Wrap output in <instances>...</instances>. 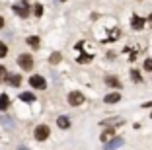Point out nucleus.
I'll return each instance as SVG.
<instances>
[{
	"mask_svg": "<svg viewBox=\"0 0 152 150\" xmlns=\"http://www.w3.org/2000/svg\"><path fill=\"white\" fill-rule=\"evenodd\" d=\"M18 64H20L22 70H31L33 68V57L29 53H22L18 57Z\"/></svg>",
	"mask_w": 152,
	"mask_h": 150,
	"instance_id": "f257e3e1",
	"label": "nucleus"
},
{
	"mask_svg": "<svg viewBox=\"0 0 152 150\" xmlns=\"http://www.w3.org/2000/svg\"><path fill=\"white\" fill-rule=\"evenodd\" d=\"M49 135H51V129L47 127V125H37V127H35V132H33L35 140H39V142L47 140V138H49Z\"/></svg>",
	"mask_w": 152,
	"mask_h": 150,
	"instance_id": "f03ea898",
	"label": "nucleus"
},
{
	"mask_svg": "<svg viewBox=\"0 0 152 150\" xmlns=\"http://www.w3.org/2000/svg\"><path fill=\"white\" fill-rule=\"evenodd\" d=\"M29 86H33L35 90H45L47 88V80L39 74H33V76H29Z\"/></svg>",
	"mask_w": 152,
	"mask_h": 150,
	"instance_id": "7ed1b4c3",
	"label": "nucleus"
},
{
	"mask_svg": "<svg viewBox=\"0 0 152 150\" xmlns=\"http://www.w3.org/2000/svg\"><path fill=\"white\" fill-rule=\"evenodd\" d=\"M68 103H70L72 107L82 105V103H84V94L82 92H70L68 94Z\"/></svg>",
	"mask_w": 152,
	"mask_h": 150,
	"instance_id": "20e7f679",
	"label": "nucleus"
},
{
	"mask_svg": "<svg viewBox=\"0 0 152 150\" xmlns=\"http://www.w3.org/2000/svg\"><path fill=\"white\" fill-rule=\"evenodd\" d=\"M123 142H125L123 138L113 137L109 142H105V148H103V150H117V148H121V146H123Z\"/></svg>",
	"mask_w": 152,
	"mask_h": 150,
	"instance_id": "39448f33",
	"label": "nucleus"
},
{
	"mask_svg": "<svg viewBox=\"0 0 152 150\" xmlns=\"http://www.w3.org/2000/svg\"><path fill=\"white\" fill-rule=\"evenodd\" d=\"M12 10L18 14L20 18H27V16H29V8H27L26 4H14V6H12Z\"/></svg>",
	"mask_w": 152,
	"mask_h": 150,
	"instance_id": "423d86ee",
	"label": "nucleus"
},
{
	"mask_svg": "<svg viewBox=\"0 0 152 150\" xmlns=\"http://www.w3.org/2000/svg\"><path fill=\"white\" fill-rule=\"evenodd\" d=\"M105 84L111 86V88H115V90L123 88V84H121V80L117 78V76H105Z\"/></svg>",
	"mask_w": 152,
	"mask_h": 150,
	"instance_id": "0eeeda50",
	"label": "nucleus"
},
{
	"mask_svg": "<svg viewBox=\"0 0 152 150\" xmlns=\"http://www.w3.org/2000/svg\"><path fill=\"white\" fill-rule=\"evenodd\" d=\"M144 23H146V20L140 18V16H133V18H131V26H133V29H142Z\"/></svg>",
	"mask_w": 152,
	"mask_h": 150,
	"instance_id": "6e6552de",
	"label": "nucleus"
},
{
	"mask_svg": "<svg viewBox=\"0 0 152 150\" xmlns=\"http://www.w3.org/2000/svg\"><path fill=\"white\" fill-rule=\"evenodd\" d=\"M103 102L105 103H117V102H121V94L119 92H111V94H107V96H105V100H103Z\"/></svg>",
	"mask_w": 152,
	"mask_h": 150,
	"instance_id": "1a4fd4ad",
	"label": "nucleus"
},
{
	"mask_svg": "<svg viewBox=\"0 0 152 150\" xmlns=\"http://www.w3.org/2000/svg\"><path fill=\"white\" fill-rule=\"evenodd\" d=\"M6 82L16 88V86H20V82H22V76H20V74H8V76H6Z\"/></svg>",
	"mask_w": 152,
	"mask_h": 150,
	"instance_id": "9d476101",
	"label": "nucleus"
},
{
	"mask_svg": "<svg viewBox=\"0 0 152 150\" xmlns=\"http://www.w3.org/2000/svg\"><path fill=\"white\" fill-rule=\"evenodd\" d=\"M57 125H58V129H68L70 127V119H68L66 115H61L57 119Z\"/></svg>",
	"mask_w": 152,
	"mask_h": 150,
	"instance_id": "9b49d317",
	"label": "nucleus"
},
{
	"mask_svg": "<svg viewBox=\"0 0 152 150\" xmlns=\"http://www.w3.org/2000/svg\"><path fill=\"white\" fill-rule=\"evenodd\" d=\"M20 100H22V102H26V103H31V102H35V94H31V92H22V94H20Z\"/></svg>",
	"mask_w": 152,
	"mask_h": 150,
	"instance_id": "f8f14e48",
	"label": "nucleus"
},
{
	"mask_svg": "<svg viewBox=\"0 0 152 150\" xmlns=\"http://www.w3.org/2000/svg\"><path fill=\"white\" fill-rule=\"evenodd\" d=\"M10 107V97L6 94H0V111H6Z\"/></svg>",
	"mask_w": 152,
	"mask_h": 150,
	"instance_id": "ddd939ff",
	"label": "nucleus"
},
{
	"mask_svg": "<svg viewBox=\"0 0 152 150\" xmlns=\"http://www.w3.org/2000/svg\"><path fill=\"white\" fill-rule=\"evenodd\" d=\"M131 80H133L134 84H142V76H140L139 70H134V68H131Z\"/></svg>",
	"mask_w": 152,
	"mask_h": 150,
	"instance_id": "4468645a",
	"label": "nucleus"
},
{
	"mask_svg": "<svg viewBox=\"0 0 152 150\" xmlns=\"http://www.w3.org/2000/svg\"><path fill=\"white\" fill-rule=\"evenodd\" d=\"M119 35H121L119 27H113V29L109 31V35H107V41H117V39H119Z\"/></svg>",
	"mask_w": 152,
	"mask_h": 150,
	"instance_id": "2eb2a0df",
	"label": "nucleus"
},
{
	"mask_svg": "<svg viewBox=\"0 0 152 150\" xmlns=\"http://www.w3.org/2000/svg\"><path fill=\"white\" fill-rule=\"evenodd\" d=\"M123 125L125 123V119L123 117H115V119H105V121H102V125Z\"/></svg>",
	"mask_w": 152,
	"mask_h": 150,
	"instance_id": "dca6fc26",
	"label": "nucleus"
},
{
	"mask_svg": "<svg viewBox=\"0 0 152 150\" xmlns=\"http://www.w3.org/2000/svg\"><path fill=\"white\" fill-rule=\"evenodd\" d=\"M113 135H115V129L109 127L107 131H103V132H102V137H99V138H102L103 142H107V138H109V137H113Z\"/></svg>",
	"mask_w": 152,
	"mask_h": 150,
	"instance_id": "f3484780",
	"label": "nucleus"
},
{
	"mask_svg": "<svg viewBox=\"0 0 152 150\" xmlns=\"http://www.w3.org/2000/svg\"><path fill=\"white\" fill-rule=\"evenodd\" d=\"M27 45H31L33 49H37V47H39V37H37V35L27 37Z\"/></svg>",
	"mask_w": 152,
	"mask_h": 150,
	"instance_id": "a211bd4d",
	"label": "nucleus"
},
{
	"mask_svg": "<svg viewBox=\"0 0 152 150\" xmlns=\"http://www.w3.org/2000/svg\"><path fill=\"white\" fill-rule=\"evenodd\" d=\"M61 59H63V55H61V53H53L49 57V62H51V64H58V62H61Z\"/></svg>",
	"mask_w": 152,
	"mask_h": 150,
	"instance_id": "6ab92c4d",
	"label": "nucleus"
},
{
	"mask_svg": "<svg viewBox=\"0 0 152 150\" xmlns=\"http://www.w3.org/2000/svg\"><path fill=\"white\" fill-rule=\"evenodd\" d=\"M92 57H94V55H82V57L76 59V62H80V64H86V62L92 61Z\"/></svg>",
	"mask_w": 152,
	"mask_h": 150,
	"instance_id": "aec40b11",
	"label": "nucleus"
},
{
	"mask_svg": "<svg viewBox=\"0 0 152 150\" xmlns=\"http://www.w3.org/2000/svg\"><path fill=\"white\" fill-rule=\"evenodd\" d=\"M2 123H4V125H6L8 129H14V125H16V123H14V121H12V119L8 117V115H4V117H2Z\"/></svg>",
	"mask_w": 152,
	"mask_h": 150,
	"instance_id": "412c9836",
	"label": "nucleus"
},
{
	"mask_svg": "<svg viewBox=\"0 0 152 150\" xmlns=\"http://www.w3.org/2000/svg\"><path fill=\"white\" fill-rule=\"evenodd\" d=\"M33 14H35L37 18H41V16H43V6H41V4H35V6H33Z\"/></svg>",
	"mask_w": 152,
	"mask_h": 150,
	"instance_id": "4be33fe9",
	"label": "nucleus"
},
{
	"mask_svg": "<svg viewBox=\"0 0 152 150\" xmlns=\"http://www.w3.org/2000/svg\"><path fill=\"white\" fill-rule=\"evenodd\" d=\"M6 55H8V47H6V45L0 41V59H4Z\"/></svg>",
	"mask_w": 152,
	"mask_h": 150,
	"instance_id": "5701e85b",
	"label": "nucleus"
},
{
	"mask_svg": "<svg viewBox=\"0 0 152 150\" xmlns=\"http://www.w3.org/2000/svg\"><path fill=\"white\" fill-rule=\"evenodd\" d=\"M142 68H144V70H150V72H152V59H146V61H144Z\"/></svg>",
	"mask_w": 152,
	"mask_h": 150,
	"instance_id": "b1692460",
	"label": "nucleus"
},
{
	"mask_svg": "<svg viewBox=\"0 0 152 150\" xmlns=\"http://www.w3.org/2000/svg\"><path fill=\"white\" fill-rule=\"evenodd\" d=\"M6 76H8V72H6V66H0V82H2V80H6Z\"/></svg>",
	"mask_w": 152,
	"mask_h": 150,
	"instance_id": "393cba45",
	"label": "nucleus"
},
{
	"mask_svg": "<svg viewBox=\"0 0 152 150\" xmlns=\"http://www.w3.org/2000/svg\"><path fill=\"white\" fill-rule=\"evenodd\" d=\"M2 27H4V18L0 16V29H2Z\"/></svg>",
	"mask_w": 152,
	"mask_h": 150,
	"instance_id": "a878e982",
	"label": "nucleus"
},
{
	"mask_svg": "<svg viewBox=\"0 0 152 150\" xmlns=\"http://www.w3.org/2000/svg\"><path fill=\"white\" fill-rule=\"evenodd\" d=\"M142 107H152V102H146V103H144Z\"/></svg>",
	"mask_w": 152,
	"mask_h": 150,
	"instance_id": "bb28decb",
	"label": "nucleus"
},
{
	"mask_svg": "<svg viewBox=\"0 0 152 150\" xmlns=\"http://www.w3.org/2000/svg\"><path fill=\"white\" fill-rule=\"evenodd\" d=\"M148 22H150V26H152V14H150V16H148Z\"/></svg>",
	"mask_w": 152,
	"mask_h": 150,
	"instance_id": "cd10ccee",
	"label": "nucleus"
},
{
	"mask_svg": "<svg viewBox=\"0 0 152 150\" xmlns=\"http://www.w3.org/2000/svg\"><path fill=\"white\" fill-rule=\"evenodd\" d=\"M18 150H29V148H26V146H20V148Z\"/></svg>",
	"mask_w": 152,
	"mask_h": 150,
	"instance_id": "c85d7f7f",
	"label": "nucleus"
},
{
	"mask_svg": "<svg viewBox=\"0 0 152 150\" xmlns=\"http://www.w3.org/2000/svg\"><path fill=\"white\" fill-rule=\"evenodd\" d=\"M150 117H152V113H150Z\"/></svg>",
	"mask_w": 152,
	"mask_h": 150,
	"instance_id": "c756f323",
	"label": "nucleus"
}]
</instances>
